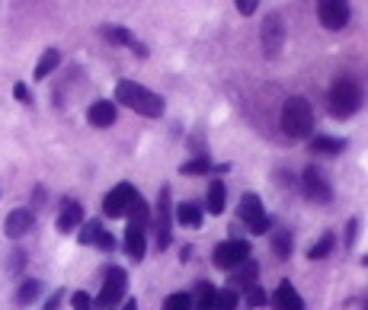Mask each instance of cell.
Segmentation results:
<instances>
[{"mask_svg":"<svg viewBox=\"0 0 368 310\" xmlns=\"http://www.w3.org/2000/svg\"><path fill=\"white\" fill-rule=\"evenodd\" d=\"M125 253L128 259H135V263H141L144 253H147V243H144V227H138V224H128L125 227Z\"/></svg>","mask_w":368,"mask_h":310,"instance_id":"obj_14","label":"cell"},{"mask_svg":"<svg viewBox=\"0 0 368 310\" xmlns=\"http://www.w3.org/2000/svg\"><path fill=\"white\" fill-rule=\"evenodd\" d=\"M333 250V234H327V237H320V243H314L311 250H307V259H323V256Z\"/></svg>","mask_w":368,"mask_h":310,"instance_id":"obj_31","label":"cell"},{"mask_svg":"<svg viewBox=\"0 0 368 310\" xmlns=\"http://www.w3.org/2000/svg\"><path fill=\"white\" fill-rule=\"evenodd\" d=\"M349 16H352V10L343 0H320L317 3V19L323 29H333V32L343 29V26L349 23Z\"/></svg>","mask_w":368,"mask_h":310,"instance_id":"obj_9","label":"cell"},{"mask_svg":"<svg viewBox=\"0 0 368 310\" xmlns=\"http://www.w3.org/2000/svg\"><path fill=\"white\" fill-rule=\"evenodd\" d=\"M256 275H259V266L250 263V259H243V263H240V269L231 275V288H240V291H243V288L256 285Z\"/></svg>","mask_w":368,"mask_h":310,"instance_id":"obj_18","label":"cell"},{"mask_svg":"<svg viewBox=\"0 0 368 310\" xmlns=\"http://www.w3.org/2000/svg\"><path fill=\"white\" fill-rule=\"evenodd\" d=\"M176 221L183 224V227H202V208L195 202H183V205H176Z\"/></svg>","mask_w":368,"mask_h":310,"instance_id":"obj_19","label":"cell"},{"mask_svg":"<svg viewBox=\"0 0 368 310\" xmlns=\"http://www.w3.org/2000/svg\"><path fill=\"white\" fill-rule=\"evenodd\" d=\"M304 195H307L311 202H317V205H327V202L333 199V189H330L327 176L320 173L317 167L304 170Z\"/></svg>","mask_w":368,"mask_h":310,"instance_id":"obj_11","label":"cell"},{"mask_svg":"<svg viewBox=\"0 0 368 310\" xmlns=\"http://www.w3.org/2000/svg\"><path fill=\"white\" fill-rule=\"evenodd\" d=\"M93 247H99V250H103V253H112V250H115V240H112V234H99V237H96V243H93Z\"/></svg>","mask_w":368,"mask_h":310,"instance_id":"obj_33","label":"cell"},{"mask_svg":"<svg viewBox=\"0 0 368 310\" xmlns=\"http://www.w3.org/2000/svg\"><path fill=\"white\" fill-rule=\"evenodd\" d=\"M163 310H192V295L176 291V295H170L167 301H163Z\"/></svg>","mask_w":368,"mask_h":310,"instance_id":"obj_29","label":"cell"},{"mask_svg":"<svg viewBox=\"0 0 368 310\" xmlns=\"http://www.w3.org/2000/svg\"><path fill=\"white\" fill-rule=\"evenodd\" d=\"M71 307L74 310H93V301H90L83 291H77V295H71Z\"/></svg>","mask_w":368,"mask_h":310,"instance_id":"obj_32","label":"cell"},{"mask_svg":"<svg viewBox=\"0 0 368 310\" xmlns=\"http://www.w3.org/2000/svg\"><path fill=\"white\" fill-rule=\"evenodd\" d=\"M103 35L112 42V45H128V48L135 45V39H131V32H128L125 26H106Z\"/></svg>","mask_w":368,"mask_h":310,"instance_id":"obj_25","label":"cell"},{"mask_svg":"<svg viewBox=\"0 0 368 310\" xmlns=\"http://www.w3.org/2000/svg\"><path fill=\"white\" fill-rule=\"evenodd\" d=\"M55 67H61V51L58 48H45L39 58V64H35V71H32V77L35 80H45L48 74L55 71Z\"/></svg>","mask_w":368,"mask_h":310,"instance_id":"obj_17","label":"cell"},{"mask_svg":"<svg viewBox=\"0 0 368 310\" xmlns=\"http://www.w3.org/2000/svg\"><path fill=\"white\" fill-rule=\"evenodd\" d=\"M99 234H103V224H99V221H87V224H83V227H80V237H77V243H80V247H93V243H96V237H99Z\"/></svg>","mask_w":368,"mask_h":310,"instance_id":"obj_26","label":"cell"},{"mask_svg":"<svg viewBox=\"0 0 368 310\" xmlns=\"http://www.w3.org/2000/svg\"><path fill=\"white\" fill-rule=\"evenodd\" d=\"M279 125H282V131H285L288 138H295V141L307 138L314 131V109H311V103H307L304 96H291V99H285V103H282Z\"/></svg>","mask_w":368,"mask_h":310,"instance_id":"obj_2","label":"cell"},{"mask_svg":"<svg viewBox=\"0 0 368 310\" xmlns=\"http://www.w3.org/2000/svg\"><path fill=\"white\" fill-rule=\"evenodd\" d=\"M282 48H285V19L279 13H269L263 23V51L266 58H279Z\"/></svg>","mask_w":368,"mask_h":310,"instance_id":"obj_10","label":"cell"},{"mask_svg":"<svg viewBox=\"0 0 368 310\" xmlns=\"http://www.w3.org/2000/svg\"><path fill=\"white\" fill-rule=\"evenodd\" d=\"M355 240H359V221L352 218V221H349V231H346V247H355Z\"/></svg>","mask_w":368,"mask_h":310,"instance_id":"obj_35","label":"cell"},{"mask_svg":"<svg viewBox=\"0 0 368 310\" xmlns=\"http://www.w3.org/2000/svg\"><path fill=\"white\" fill-rule=\"evenodd\" d=\"M224 205H227V189H224L221 179H215V183L208 186V211H211V215H221Z\"/></svg>","mask_w":368,"mask_h":310,"instance_id":"obj_21","label":"cell"},{"mask_svg":"<svg viewBox=\"0 0 368 310\" xmlns=\"http://www.w3.org/2000/svg\"><path fill=\"white\" fill-rule=\"evenodd\" d=\"M215 285H208V282H199L195 285V297H192V310H211L215 304Z\"/></svg>","mask_w":368,"mask_h":310,"instance_id":"obj_22","label":"cell"},{"mask_svg":"<svg viewBox=\"0 0 368 310\" xmlns=\"http://www.w3.org/2000/svg\"><path fill=\"white\" fill-rule=\"evenodd\" d=\"M240 221L247 224V231L250 234H266L269 231V218H266V211H263V202H259V195H253V192H247L243 199H240Z\"/></svg>","mask_w":368,"mask_h":310,"instance_id":"obj_5","label":"cell"},{"mask_svg":"<svg viewBox=\"0 0 368 310\" xmlns=\"http://www.w3.org/2000/svg\"><path fill=\"white\" fill-rule=\"evenodd\" d=\"M272 307L275 310H304V297L295 291V285L291 282H279V288H275V295H272Z\"/></svg>","mask_w":368,"mask_h":310,"instance_id":"obj_13","label":"cell"},{"mask_svg":"<svg viewBox=\"0 0 368 310\" xmlns=\"http://www.w3.org/2000/svg\"><path fill=\"white\" fill-rule=\"evenodd\" d=\"M234 7H237V13H243V16H253V13H256V7H259V3H256V0H237V3H234Z\"/></svg>","mask_w":368,"mask_h":310,"instance_id":"obj_34","label":"cell"},{"mask_svg":"<svg viewBox=\"0 0 368 310\" xmlns=\"http://www.w3.org/2000/svg\"><path fill=\"white\" fill-rule=\"evenodd\" d=\"M154 215V227H157V247L167 250L173 243V234H170V218H173V202H170V186H163L157 195V211Z\"/></svg>","mask_w":368,"mask_h":310,"instance_id":"obj_7","label":"cell"},{"mask_svg":"<svg viewBox=\"0 0 368 310\" xmlns=\"http://www.w3.org/2000/svg\"><path fill=\"white\" fill-rule=\"evenodd\" d=\"M247 256H250L247 240H224V243L215 247V256H211V259H215L218 269H237Z\"/></svg>","mask_w":368,"mask_h":310,"instance_id":"obj_8","label":"cell"},{"mask_svg":"<svg viewBox=\"0 0 368 310\" xmlns=\"http://www.w3.org/2000/svg\"><path fill=\"white\" fill-rule=\"evenodd\" d=\"M125 288H128V275H125V269H109L106 272V282H103V288H99V295H96V301H93V307H99V310H112L115 304L125 297Z\"/></svg>","mask_w":368,"mask_h":310,"instance_id":"obj_4","label":"cell"},{"mask_svg":"<svg viewBox=\"0 0 368 310\" xmlns=\"http://www.w3.org/2000/svg\"><path fill=\"white\" fill-rule=\"evenodd\" d=\"M189 256H192V250H189V247L179 250V259H183V263H189Z\"/></svg>","mask_w":368,"mask_h":310,"instance_id":"obj_38","label":"cell"},{"mask_svg":"<svg viewBox=\"0 0 368 310\" xmlns=\"http://www.w3.org/2000/svg\"><path fill=\"white\" fill-rule=\"evenodd\" d=\"M311 147L320 154H339L346 147V141H336V138H314Z\"/></svg>","mask_w":368,"mask_h":310,"instance_id":"obj_27","label":"cell"},{"mask_svg":"<svg viewBox=\"0 0 368 310\" xmlns=\"http://www.w3.org/2000/svg\"><path fill=\"white\" fill-rule=\"evenodd\" d=\"M291 250H295V237L288 231H279L272 237V253L279 256V259H291Z\"/></svg>","mask_w":368,"mask_h":310,"instance_id":"obj_23","label":"cell"},{"mask_svg":"<svg viewBox=\"0 0 368 310\" xmlns=\"http://www.w3.org/2000/svg\"><path fill=\"white\" fill-rule=\"evenodd\" d=\"M243 301H247L250 310L263 307V304H266V291H263L259 285H250V288H243Z\"/></svg>","mask_w":368,"mask_h":310,"instance_id":"obj_30","label":"cell"},{"mask_svg":"<svg viewBox=\"0 0 368 310\" xmlns=\"http://www.w3.org/2000/svg\"><path fill=\"white\" fill-rule=\"evenodd\" d=\"M135 199H138V189L131 183L112 186V192H106V199H103V215L106 218H125Z\"/></svg>","mask_w":368,"mask_h":310,"instance_id":"obj_6","label":"cell"},{"mask_svg":"<svg viewBox=\"0 0 368 310\" xmlns=\"http://www.w3.org/2000/svg\"><path fill=\"white\" fill-rule=\"evenodd\" d=\"M115 103H122L125 109L138 112L144 119H160L163 115V96H157L154 90L141 87L135 80H122L115 87Z\"/></svg>","mask_w":368,"mask_h":310,"instance_id":"obj_1","label":"cell"},{"mask_svg":"<svg viewBox=\"0 0 368 310\" xmlns=\"http://www.w3.org/2000/svg\"><path fill=\"white\" fill-rule=\"evenodd\" d=\"M240 304V295L234 291V288H221L215 295V304H211V310H237Z\"/></svg>","mask_w":368,"mask_h":310,"instance_id":"obj_24","label":"cell"},{"mask_svg":"<svg viewBox=\"0 0 368 310\" xmlns=\"http://www.w3.org/2000/svg\"><path fill=\"white\" fill-rule=\"evenodd\" d=\"M80 221H83V208H80L77 202H64V208H61V215H58L55 227L61 234H67V231H74Z\"/></svg>","mask_w":368,"mask_h":310,"instance_id":"obj_16","label":"cell"},{"mask_svg":"<svg viewBox=\"0 0 368 310\" xmlns=\"http://www.w3.org/2000/svg\"><path fill=\"white\" fill-rule=\"evenodd\" d=\"M179 173L183 176H205V173H211V163L208 160H186L183 167H179Z\"/></svg>","mask_w":368,"mask_h":310,"instance_id":"obj_28","label":"cell"},{"mask_svg":"<svg viewBox=\"0 0 368 310\" xmlns=\"http://www.w3.org/2000/svg\"><path fill=\"white\" fill-rule=\"evenodd\" d=\"M122 310H138V301H135V297H128L125 307H122Z\"/></svg>","mask_w":368,"mask_h":310,"instance_id":"obj_39","label":"cell"},{"mask_svg":"<svg viewBox=\"0 0 368 310\" xmlns=\"http://www.w3.org/2000/svg\"><path fill=\"white\" fill-rule=\"evenodd\" d=\"M13 96L19 99V103L32 106V96H29V90H26V83H16V87H13Z\"/></svg>","mask_w":368,"mask_h":310,"instance_id":"obj_36","label":"cell"},{"mask_svg":"<svg viewBox=\"0 0 368 310\" xmlns=\"http://www.w3.org/2000/svg\"><path fill=\"white\" fill-rule=\"evenodd\" d=\"M32 227H35V211H29V208H13L7 215V221H3V234L13 240L26 237Z\"/></svg>","mask_w":368,"mask_h":310,"instance_id":"obj_12","label":"cell"},{"mask_svg":"<svg viewBox=\"0 0 368 310\" xmlns=\"http://www.w3.org/2000/svg\"><path fill=\"white\" fill-rule=\"evenodd\" d=\"M39 295H42V282L39 279H26L23 285L16 288V304H19V307H29V304L39 301Z\"/></svg>","mask_w":368,"mask_h":310,"instance_id":"obj_20","label":"cell"},{"mask_svg":"<svg viewBox=\"0 0 368 310\" xmlns=\"http://www.w3.org/2000/svg\"><path fill=\"white\" fill-rule=\"evenodd\" d=\"M23 266H26V253L23 250H16L13 259H10V272H23Z\"/></svg>","mask_w":368,"mask_h":310,"instance_id":"obj_37","label":"cell"},{"mask_svg":"<svg viewBox=\"0 0 368 310\" xmlns=\"http://www.w3.org/2000/svg\"><path fill=\"white\" fill-rule=\"evenodd\" d=\"M115 106L109 103V99H96L93 106L87 109V119H90V125H96V128H109V125H115Z\"/></svg>","mask_w":368,"mask_h":310,"instance_id":"obj_15","label":"cell"},{"mask_svg":"<svg viewBox=\"0 0 368 310\" xmlns=\"http://www.w3.org/2000/svg\"><path fill=\"white\" fill-rule=\"evenodd\" d=\"M362 109V83L355 77H336L330 87V115L352 119Z\"/></svg>","mask_w":368,"mask_h":310,"instance_id":"obj_3","label":"cell"}]
</instances>
